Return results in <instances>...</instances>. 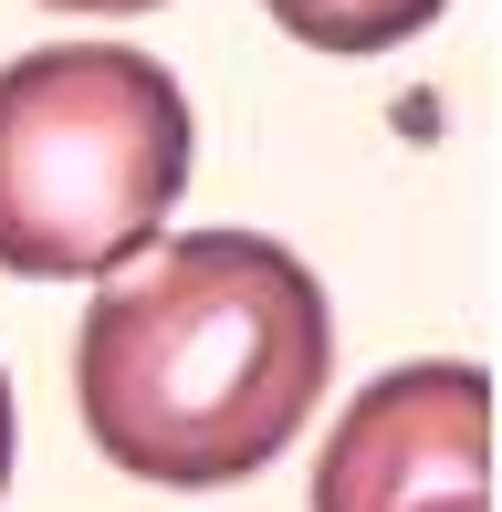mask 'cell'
I'll list each match as a JSON object with an SVG mask.
<instances>
[{"label":"cell","instance_id":"6","mask_svg":"<svg viewBox=\"0 0 502 512\" xmlns=\"http://www.w3.org/2000/svg\"><path fill=\"white\" fill-rule=\"evenodd\" d=\"M42 11H157V0H42Z\"/></svg>","mask_w":502,"mask_h":512},{"label":"cell","instance_id":"4","mask_svg":"<svg viewBox=\"0 0 502 512\" xmlns=\"http://www.w3.org/2000/svg\"><path fill=\"white\" fill-rule=\"evenodd\" d=\"M262 11L293 42H314V53H387V42L429 32L450 0H262Z\"/></svg>","mask_w":502,"mask_h":512},{"label":"cell","instance_id":"3","mask_svg":"<svg viewBox=\"0 0 502 512\" xmlns=\"http://www.w3.org/2000/svg\"><path fill=\"white\" fill-rule=\"evenodd\" d=\"M314 512H492V377L461 356L367 377L325 429Z\"/></svg>","mask_w":502,"mask_h":512},{"label":"cell","instance_id":"5","mask_svg":"<svg viewBox=\"0 0 502 512\" xmlns=\"http://www.w3.org/2000/svg\"><path fill=\"white\" fill-rule=\"evenodd\" d=\"M11 439H21V418H11V377H0V492H11Z\"/></svg>","mask_w":502,"mask_h":512},{"label":"cell","instance_id":"2","mask_svg":"<svg viewBox=\"0 0 502 512\" xmlns=\"http://www.w3.org/2000/svg\"><path fill=\"white\" fill-rule=\"evenodd\" d=\"M189 189V95L157 53L42 42L0 63V272L95 283Z\"/></svg>","mask_w":502,"mask_h":512},{"label":"cell","instance_id":"1","mask_svg":"<svg viewBox=\"0 0 502 512\" xmlns=\"http://www.w3.org/2000/svg\"><path fill=\"white\" fill-rule=\"evenodd\" d=\"M335 377L325 283L262 230H189L95 293L74 335V408L95 450L168 492H231Z\"/></svg>","mask_w":502,"mask_h":512}]
</instances>
